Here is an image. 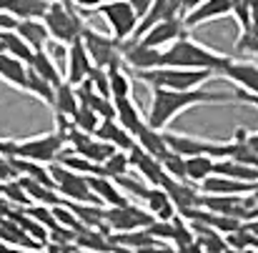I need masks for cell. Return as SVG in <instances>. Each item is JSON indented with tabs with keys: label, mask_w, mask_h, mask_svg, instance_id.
Masks as SVG:
<instances>
[{
	"label": "cell",
	"mask_w": 258,
	"mask_h": 253,
	"mask_svg": "<svg viewBox=\"0 0 258 253\" xmlns=\"http://www.w3.org/2000/svg\"><path fill=\"white\" fill-rule=\"evenodd\" d=\"M236 95H223V93H213L208 88H185V90H171V88H151V105L146 113L148 125L163 131L168 128L173 120L183 113H188L190 108H201V105H211V103H233Z\"/></svg>",
	"instance_id": "6da1fadb"
},
{
	"label": "cell",
	"mask_w": 258,
	"mask_h": 253,
	"mask_svg": "<svg viewBox=\"0 0 258 253\" xmlns=\"http://www.w3.org/2000/svg\"><path fill=\"white\" fill-rule=\"evenodd\" d=\"M228 60H231V55L218 53L188 35L173 40L171 45H166L161 50V66H168V68H193V71L221 73L228 66Z\"/></svg>",
	"instance_id": "7a4b0ae2"
},
{
	"label": "cell",
	"mask_w": 258,
	"mask_h": 253,
	"mask_svg": "<svg viewBox=\"0 0 258 253\" xmlns=\"http://www.w3.org/2000/svg\"><path fill=\"white\" fill-rule=\"evenodd\" d=\"M133 78L146 83L148 88H171V90H185L206 85L211 78H216L213 71H193V68H148V71H133Z\"/></svg>",
	"instance_id": "3957f363"
},
{
	"label": "cell",
	"mask_w": 258,
	"mask_h": 253,
	"mask_svg": "<svg viewBox=\"0 0 258 253\" xmlns=\"http://www.w3.org/2000/svg\"><path fill=\"white\" fill-rule=\"evenodd\" d=\"M43 23L50 33V40H58L63 45H71L73 40L81 38L86 20L78 15L73 3H63V0H50L48 10L43 13Z\"/></svg>",
	"instance_id": "277c9868"
},
{
	"label": "cell",
	"mask_w": 258,
	"mask_h": 253,
	"mask_svg": "<svg viewBox=\"0 0 258 253\" xmlns=\"http://www.w3.org/2000/svg\"><path fill=\"white\" fill-rule=\"evenodd\" d=\"M81 40L86 45L88 55L93 60V66L98 68H105V71H115V68H125L123 63V40L113 38L110 33H98L93 28H83L81 33Z\"/></svg>",
	"instance_id": "5b68a950"
},
{
	"label": "cell",
	"mask_w": 258,
	"mask_h": 253,
	"mask_svg": "<svg viewBox=\"0 0 258 253\" xmlns=\"http://www.w3.org/2000/svg\"><path fill=\"white\" fill-rule=\"evenodd\" d=\"M66 148H68L66 136L55 128V131L43 133V136H35V138L15 141V146H13V156H18V158H28V161H38V163H55Z\"/></svg>",
	"instance_id": "8992f818"
},
{
	"label": "cell",
	"mask_w": 258,
	"mask_h": 253,
	"mask_svg": "<svg viewBox=\"0 0 258 253\" xmlns=\"http://www.w3.org/2000/svg\"><path fill=\"white\" fill-rule=\"evenodd\" d=\"M163 138H166L168 148L175 151V153H180L183 158H188V156L228 158V156H231V141H228V143H218V141H208V138H198V136L173 133L168 128H163Z\"/></svg>",
	"instance_id": "52a82bcc"
},
{
	"label": "cell",
	"mask_w": 258,
	"mask_h": 253,
	"mask_svg": "<svg viewBox=\"0 0 258 253\" xmlns=\"http://www.w3.org/2000/svg\"><path fill=\"white\" fill-rule=\"evenodd\" d=\"M50 175H53V185L60 193L63 201H81V203H98V198L93 196L90 185H88V175L78 170L66 168L63 163H50Z\"/></svg>",
	"instance_id": "ba28073f"
},
{
	"label": "cell",
	"mask_w": 258,
	"mask_h": 253,
	"mask_svg": "<svg viewBox=\"0 0 258 253\" xmlns=\"http://www.w3.org/2000/svg\"><path fill=\"white\" fill-rule=\"evenodd\" d=\"M95 13L105 20L113 38H118V40L133 38V33L138 28V13L133 10V5L128 0H113V3L98 5Z\"/></svg>",
	"instance_id": "9c48e42d"
},
{
	"label": "cell",
	"mask_w": 258,
	"mask_h": 253,
	"mask_svg": "<svg viewBox=\"0 0 258 253\" xmlns=\"http://www.w3.org/2000/svg\"><path fill=\"white\" fill-rule=\"evenodd\" d=\"M105 226L110 233H120V231H133V228H146L153 216L148 208L133 206L131 201L123 206H105Z\"/></svg>",
	"instance_id": "30bf717a"
},
{
	"label": "cell",
	"mask_w": 258,
	"mask_h": 253,
	"mask_svg": "<svg viewBox=\"0 0 258 253\" xmlns=\"http://www.w3.org/2000/svg\"><path fill=\"white\" fill-rule=\"evenodd\" d=\"M161 50L163 48H151L146 43H141L138 38H128L123 40V63L125 71H148V68H158L161 66Z\"/></svg>",
	"instance_id": "8fae6325"
},
{
	"label": "cell",
	"mask_w": 258,
	"mask_h": 253,
	"mask_svg": "<svg viewBox=\"0 0 258 253\" xmlns=\"http://www.w3.org/2000/svg\"><path fill=\"white\" fill-rule=\"evenodd\" d=\"M161 188L171 196V201H173V206H175L178 213H185V211L201 206V185H198V183L178 180V178H171V175L166 173Z\"/></svg>",
	"instance_id": "7c38bea8"
},
{
	"label": "cell",
	"mask_w": 258,
	"mask_h": 253,
	"mask_svg": "<svg viewBox=\"0 0 258 253\" xmlns=\"http://www.w3.org/2000/svg\"><path fill=\"white\" fill-rule=\"evenodd\" d=\"M188 35V28L183 25V18H171V20H161L153 28H148L143 35H138L141 43L151 45V48H166L173 40Z\"/></svg>",
	"instance_id": "4fadbf2b"
},
{
	"label": "cell",
	"mask_w": 258,
	"mask_h": 253,
	"mask_svg": "<svg viewBox=\"0 0 258 253\" xmlns=\"http://www.w3.org/2000/svg\"><path fill=\"white\" fill-rule=\"evenodd\" d=\"M231 0H203L198 3L196 8H190L185 15H183V25L188 30L198 28V25H206L211 20H221V18H228L231 15Z\"/></svg>",
	"instance_id": "5bb4252c"
},
{
	"label": "cell",
	"mask_w": 258,
	"mask_h": 253,
	"mask_svg": "<svg viewBox=\"0 0 258 253\" xmlns=\"http://www.w3.org/2000/svg\"><path fill=\"white\" fill-rule=\"evenodd\" d=\"M90 68H93V60H90V55H88L83 40H81V38H78V40H73V43L68 45V53H66L63 78H66L68 83L78 85V83H83V81H86V76L90 73Z\"/></svg>",
	"instance_id": "9a60e30c"
},
{
	"label": "cell",
	"mask_w": 258,
	"mask_h": 253,
	"mask_svg": "<svg viewBox=\"0 0 258 253\" xmlns=\"http://www.w3.org/2000/svg\"><path fill=\"white\" fill-rule=\"evenodd\" d=\"M128 161H131V170H138L141 178L151 185H161L166 178V170L161 166V161L156 156H151L148 151H143L138 143L128 151Z\"/></svg>",
	"instance_id": "2e32d148"
},
{
	"label": "cell",
	"mask_w": 258,
	"mask_h": 253,
	"mask_svg": "<svg viewBox=\"0 0 258 253\" xmlns=\"http://www.w3.org/2000/svg\"><path fill=\"white\" fill-rule=\"evenodd\" d=\"M171 18H183V8H180V0H153L151 8L138 18V28L133 33V38L143 35L148 28H153L156 23L161 20H171Z\"/></svg>",
	"instance_id": "e0dca14e"
},
{
	"label": "cell",
	"mask_w": 258,
	"mask_h": 253,
	"mask_svg": "<svg viewBox=\"0 0 258 253\" xmlns=\"http://www.w3.org/2000/svg\"><path fill=\"white\" fill-rule=\"evenodd\" d=\"M110 238L123 248V251H168L171 246L153 238L148 233V228H133V231H120V233H110Z\"/></svg>",
	"instance_id": "ac0fdd59"
},
{
	"label": "cell",
	"mask_w": 258,
	"mask_h": 253,
	"mask_svg": "<svg viewBox=\"0 0 258 253\" xmlns=\"http://www.w3.org/2000/svg\"><path fill=\"white\" fill-rule=\"evenodd\" d=\"M221 76L231 83H236L238 88H243L246 93L258 95V63L251 60H228V66L221 71Z\"/></svg>",
	"instance_id": "d6986e66"
},
{
	"label": "cell",
	"mask_w": 258,
	"mask_h": 253,
	"mask_svg": "<svg viewBox=\"0 0 258 253\" xmlns=\"http://www.w3.org/2000/svg\"><path fill=\"white\" fill-rule=\"evenodd\" d=\"M113 105H115V120H118L133 138L148 125V120H146V115L141 113L136 98H118V100H113Z\"/></svg>",
	"instance_id": "ffe728a7"
},
{
	"label": "cell",
	"mask_w": 258,
	"mask_h": 253,
	"mask_svg": "<svg viewBox=\"0 0 258 253\" xmlns=\"http://www.w3.org/2000/svg\"><path fill=\"white\" fill-rule=\"evenodd\" d=\"M88 185H90L93 196L98 198V203H103V206H123V203H128V196L120 191V185L110 175H88Z\"/></svg>",
	"instance_id": "44dd1931"
},
{
	"label": "cell",
	"mask_w": 258,
	"mask_h": 253,
	"mask_svg": "<svg viewBox=\"0 0 258 253\" xmlns=\"http://www.w3.org/2000/svg\"><path fill=\"white\" fill-rule=\"evenodd\" d=\"M95 136L108 141L110 146H115L118 151H131L136 146V138L115 120V118H100L98 128H95Z\"/></svg>",
	"instance_id": "7402d4cb"
},
{
	"label": "cell",
	"mask_w": 258,
	"mask_h": 253,
	"mask_svg": "<svg viewBox=\"0 0 258 253\" xmlns=\"http://www.w3.org/2000/svg\"><path fill=\"white\" fill-rule=\"evenodd\" d=\"M15 33H18V35H20V38H23L33 50L45 48V45H48V40H50V33H48V28H45L43 18H25V20H18Z\"/></svg>",
	"instance_id": "603a6c76"
},
{
	"label": "cell",
	"mask_w": 258,
	"mask_h": 253,
	"mask_svg": "<svg viewBox=\"0 0 258 253\" xmlns=\"http://www.w3.org/2000/svg\"><path fill=\"white\" fill-rule=\"evenodd\" d=\"M28 68H33L38 76H43L48 83H53V88L60 83V81H66L63 78V68L55 63V58L45 50V48H40V50H35L33 55H30V60L25 63Z\"/></svg>",
	"instance_id": "cb8c5ba5"
},
{
	"label": "cell",
	"mask_w": 258,
	"mask_h": 253,
	"mask_svg": "<svg viewBox=\"0 0 258 253\" xmlns=\"http://www.w3.org/2000/svg\"><path fill=\"white\" fill-rule=\"evenodd\" d=\"M143 203H146V208L151 211V216H153V218H158V221L173 218V216L178 213V211H175V206H173L171 196H168L161 185H151V191L146 193Z\"/></svg>",
	"instance_id": "d4e9b609"
},
{
	"label": "cell",
	"mask_w": 258,
	"mask_h": 253,
	"mask_svg": "<svg viewBox=\"0 0 258 253\" xmlns=\"http://www.w3.org/2000/svg\"><path fill=\"white\" fill-rule=\"evenodd\" d=\"M25 71H28V66L23 60H18L10 53L0 50V81L3 83L13 85L18 90H25Z\"/></svg>",
	"instance_id": "484cf974"
},
{
	"label": "cell",
	"mask_w": 258,
	"mask_h": 253,
	"mask_svg": "<svg viewBox=\"0 0 258 253\" xmlns=\"http://www.w3.org/2000/svg\"><path fill=\"white\" fill-rule=\"evenodd\" d=\"M81 103H78V93H76V85L68 83V81H60V83L55 85V90H53V110H55V115H66V118H71L73 113H76V108H78Z\"/></svg>",
	"instance_id": "4316f807"
},
{
	"label": "cell",
	"mask_w": 258,
	"mask_h": 253,
	"mask_svg": "<svg viewBox=\"0 0 258 253\" xmlns=\"http://www.w3.org/2000/svg\"><path fill=\"white\" fill-rule=\"evenodd\" d=\"M50 0H3V10H8L15 20L25 18H43Z\"/></svg>",
	"instance_id": "83f0119b"
},
{
	"label": "cell",
	"mask_w": 258,
	"mask_h": 253,
	"mask_svg": "<svg viewBox=\"0 0 258 253\" xmlns=\"http://www.w3.org/2000/svg\"><path fill=\"white\" fill-rule=\"evenodd\" d=\"M136 143H138L143 151H148L151 156H156L158 161L171 151L168 143H166V138H163V131H158V128H153V125H146V128L136 136Z\"/></svg>",
	"instance_id": "f1b7e54d"
},
{
	"label": "cell",
	"mask_w": 258,
	"mask_h": 253,
	"mask_svg": "<svg viewBox=\"0 0 258 253\" xmlns=\"http://www.w3.org/2000/svg\"><path fill=\"white\" fill-rule=\"evenodd\" d=\"M236 50L238 53H246V55H258V0H253V10H251L248 25L241 28Z\"/></svg>",
	"instance_id": "f546056e"
},
{
	"label": "cell",
	"mask_w": 258,
	"mask_h": 253,
	"mask_svg": "<svg viewBox=\"0 0 258 253\" xmlns=\"http://www.w3.org/2000/svg\"><path fill=\"white\" fill-rule=\"evenodd\" d=\"M0 50L10 53L13 58H18V60H23V63H28L30 55L35 53L15 30H0Z\"/></svg>",
	"instance_id": "4dcf8cb0"
},
{
	"label": "cell",
	"mask_w": 258,
	"mask_h": 253,
	"mask_svg": "<svg viewBox=\"0 0 258 253\" xmlns=\"http://www.w3.org/2000/svg\"><path fill=\"white\" fill-rule=\"evenodd\" d=\"M53 83H48L43 76H38L33 68L25 71V93H30L33 98H38L40 103H45L48 108L53 105Z\"/></svg>",
	"instance_id": "1f68e13d"
},
{
	"label": "cell",
	"mask_w": 258,
	"mask_h": 253,
	"mask_svg": "<svg viewBox=\"0 0 258 253\" xmlns=\"http://www.w3.org/2000/svg\"><path fill=\"white\" fill-rule=\"evenodd\" d=\"M213 161L211 156H188L185 158V180L190 183H203L208 175H213Z\"/></svg>",
	"instance_id": "d6a6232c"
},
{
	"label": "cell",
	"mask_w": 258,
	"mask_h": 253,
	"mask_svg": "<svg viewBox=\"0 0 258 253\" xmlns=\"http://www.w3.org/2000/svg\"><path fill=\"white\" fill-rule=\"evenodd\" d=\"M0 196H3L10 206H15V208H28V206H33L28 191L23 188V183H20L18 178H10V180L0 183Z\"/></svg>",
	"instance_id": "836d02e7"
},
{
	"label": "cell",
	"mask_w": 258,
	"mask_h": 253,
	"mask_svg": "<svg viewBox=\"0 0 258 253\" xmlns=\"http://www.w3.org/2000/svg\"><path fill=\"white\" fill-rule=\"evenodd\" d=\"M110 76V98L118 100V98H133V81H131V73L125 68H115V71H108Z\"/></svg>",
	"instance_id": "e575fe53"
},
{
	"label": "cell",
	"mask_w": 258,
	"mask_h": 253,
	"mask_svg": "<svg viewBox=\"0 0 258 253\" xmlns=\"http://www.w3.org/2000/svg\"><path fill=\"white\" fill-rule=\"evenodd\" d=\"M100 166H103V175H110V178L133 173V170H131V161H128V151H115V153H113L110 158H105Z\"/></svg>",
	"instance_id": "d590c367"
},
{
	"label": "cell",
	"mask_w": 258,
	"mask_h": 253,
	"mask_svg": "<svg viewBox=\"0 0 258 253\" xmlns=\"http://www.w3.org/2000/svg\"><path fill=\"white\" fill-rule=\"evenodd\" d=\"M71 120H73V125H76L78 131H83V133H95V128H98V123H100V115H98L95 110L86 108V105H78L76 113L71 115Z\"/></svg>",
	"instance_id": "8d00e7d4"
},
{
	"label": "cell",
	"mask_w": 258,
	"mask_h": 253,
	"mask_svg": "<svg viewBox=\"0 0 258 253\" xmlns=\"http://www.w3.org/2000/svg\"><path fill=\"white\" fill-rule=\"evenodd\" d=\"M161 166L163 170L171 175V178H178V180H185V158L175 151H168L163 158H161Z\"/></svg>",
	"instance_id": "74e56055"
},
{
	"label": "cell",
	"mask_w": 258,
	"mask_h": 253,
	"mask_svg": "<svg viewBox=\"0 0 258 253\" xmlns=\"http://www.w3.org/2000/svg\"><path fill=\"white\" fill-rule=\"evenodd\" d=\"M105 3H113V0H73L76 8H86V10H95L98 5H105Z\"/></svg>",
	"instance_id": "f35d334b"
},
{
	"label": "cell",
	"mask_w": 258,
	"mask_h": 253,
	"mask_svg": "<svg viewBox=\"0 0 258 253\" xmlns=\"http://www.w3.org/2000/svg\"><path fill=\"white\" fill-rule=\"evenodd\" d=\"M128 3L133 5V10H136V13H138V18H141V15L151 8V3H153V0H128Z\"/></svg>",
	"instance_id": "ab89813d"
},
{
	"label": "cell",
	"mask_w": 258,
	"mask_h": 253,
	"mask_svg": "<svg viewBox=\"0 0 258 253\" xmlns=\"http://www.w3.org/2000/svg\"><path fill=\"white\" fill-rule=\"evenodd\" d=\"M246 143L253 148V153L258 156V133H246Z\"/></svg>",
	"instance_id": "60d3db41"
},
{
	"label": "cell",
	"mask_w": 258,
	"mask_h": 253,
	"mask_svg": "<svg viewBox=\"0 0 258 253\" xmlns=\"http://www.w3.org/2000/svg\"><path fill=\"white\" fill-rule=\"evenodd\" d=\"M198 3H203V0H180V8H183V15L190 10V8H196Z\"/></svg>",
	"instance_id": "b9f144b4"
},
{
	"label": "cell",
	"mask_w": 258,
	"mask_h": 253,
	"mask_svg": "<svg viewBox=\"0 0 258 253\" xmlns=\"http://www.w3.org/2000/svg\"><path fill=\"white\" fill-rule=\"evenodd\" d=\"M251 196H253V198L258 201V178L253 180V185H251Z\"/></svg>",
	"instance_id": "7bdbcfd3"
},
{
	"label": "cell",
	"mask_w": 258,
	"mask_h": 253,
	"mask_svg": "<svg viewBox=\"0 0 258 253\" xmlns=\"http://www.w3.org/2000/svg\"><path fill=\"white\" fill-rule=\"evenodd\" d=\"M0 10H3V0H0Z\"/></svg>",
	"instance_id": "ee69618b"
}]
</instances>
